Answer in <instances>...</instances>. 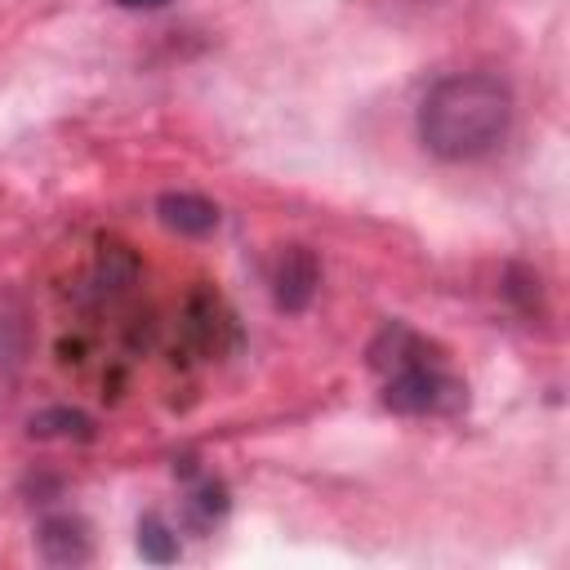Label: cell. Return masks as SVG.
Returning <instances> with one entry per match:
<instances>
[{"instance_id":"cell-1","label":"cell","mask_w":570,"mask_h":570,"mask_svg":"<svg viewBox=\"0 0 570 570\" xmlns=\"http://www.w3.org/2000/svg\"><path fill=\"white\" fill-rule=\"evenodd\" d=\"M512 125V89L485 71L436 80L419 102V138L441 160H476L503 142Z\"/></svg>"},{"instance_id":"cell-7","label":"cell","mask_w":570,"mask_h":570,"mask_svg":"<svg viewBox=\"0 0 570 570\" xmlns=\"http://www.w3.org/2000/svg\"><path fill=\"white\" fill-rule=\"evenodd\" d=\"M31 432H36V436H89L94 428H89V419L76 414V410H45V414L31 419Z\"/></svg>"},{"instance_id":"cell-5","label":"cell","mask_w":570,"mask_h":570,"mask_svg":"<svg viewBox=\"0 0 570 570\" xmlns=\"http://www.w3.org/2000/svg\"><path fill=\"white\" fill-rule=\"evenodd\" d=\"M36 539H40L45 561H53V566H80V561H89V534H85V525L76 517H45Z\"/></svg>"},{"instance_id":"cell-4","label":"cell","mask_w":570,"mask_h":570,"mask_svg":"<svg viewBox=\"0 0 570 570\" xmlns=\"http://www.w3.org/2000/svg\"><path fill=\"white\" fill-rule=\"evenodd\" d=\"M156 214H160L165 227H174L183 236H205V232L218 227V205L196 196V191H165L156 200Z\"/></svg>"},{"instance_id":"cell-3","label":"cell","mask_w":570,"mask_h":570,"mask_svg":"<svg viewBox=\"0 0 570 570\" xmlns=\"http://www.w3.org/2000/svg\"><path fill=\"white\" fill-rule=\"evenodd\" d=\"M321 285V263L307 245H285L272 267V298L281 312H303Z\"/></svg>"},{"instance_id":"cell-2","label":"cell","mask_w":570,"mask_h":570,"mask_svg":"<svg viewBox=\"0 0 570 570\" xmlns=\"http://www.w3.org/2000/svg\"><path fill=\"white\" fill-rule=\"evenodd\" d=\"M370 365L387 374L383 405L396 414H450L463 405V383L401 321L383 325V334L370 347Z\"/></svg>"},{"instance_id":"cell-8","label":"cell","mask_w":570,"mask_h":570,"mask_svg":"<svg viewBox=\"0 0 570 570\" xmlns=\"http://www.w3.org/2000/svg\"><path fill=\"white\" fill-rule=\"evenodd\" d=\"M116 4H125V9H160L169 0H116Z\"/></svg>"},{"instance_id":"cell-6","label":"cell","mask_w":570,"mask_h":570,"mask_svg":"<svg viewBox=\"0 0 570 570\" xmlns=\"http://www.w3.org/2000/svg\"><path fill=\"white\" fill-rule=\"evenodd\" d=\"M138 552H142L147 561L165 566V561L178 557V539L169 534V525H165L160 517H142V521H138Z\"/></svg>"}]
</instances>
